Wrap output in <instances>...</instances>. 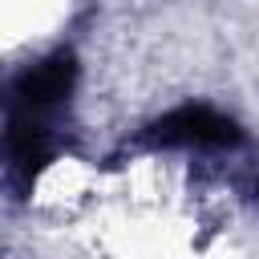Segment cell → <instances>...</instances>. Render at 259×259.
<instances>
[{"label": "cell", "mask_w": 259, "mask_h": 259, "mask_svg": "<svg viewBox=\"0 0 259 259\" xmlns=\"http://www.w3.org/2000/svg\"><path fill=\"white\" fill-rule=\"evenodd\" d=\"M73 81H77L73 53L69 49H57V53L40 57L36 65H28V69H20L12 77L8 113H24V117H40V121H53L57 125V113L69 105Z\"/></svg>", "instance_id": "cell-1"}, {"label": "cell", "mask_w": 259, "mask_h": 259, "mask_svg": "<svg viewBox=\"0 0 259 259\" xmlns=\"http://www.w3.org/2000/svg\"><path fill=\"white\" fill-rule=\"evenodd\" d=\"M146 146H182V150H235L243 146V130L235 117L210 109V105H178L162 117H154L142 130Z\"/></svg>", "instance_id": "cell-2"}]
</instances>
